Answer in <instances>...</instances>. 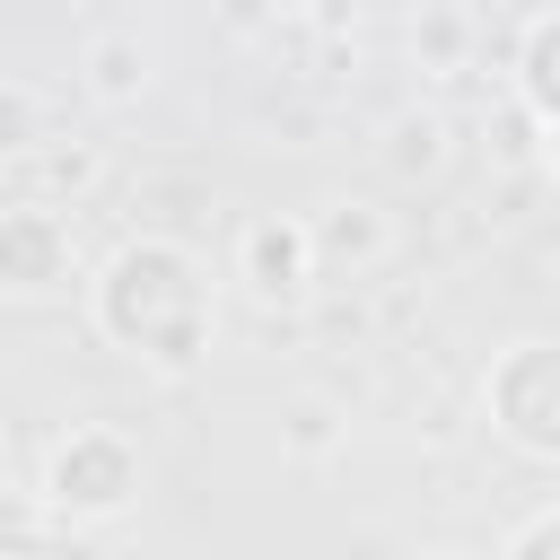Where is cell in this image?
<instances>
[{
    "label": "cell",
    "mask_w": 560,
    "mask_h": 560,
    "mask_svg": "<svg viewBox=\"0 0 560 560\" xmlns=\"http://www.w3.org/2000/svg\"><path fill=\"white\" fill-rule=\"evenodd\" d=\"M96 324L149 368H192L210 341V280L184 245H122L96 289Z\"/></svg>",
    "instance_id": "6da1fadb"
},
{
    "label": "cell",
    "mask_w": 560,
    "mask_h": 560,
    "mask_svg": "<svg viewBox=\"0 0 560 560\" xmlns=\"http://www.w3.org/2000/svg\"><path fill=\"white\" fill-rule=\"evenodd\" d=\"M44 499L70 516V525H96V516H122L140 499V455L114 438V429H70L44 464Z\"/></svg>",
    "instance_id": "7a4b0ae2"
},
{
    "label": "cell",
    "mask_w": 560,
    "mask_h": 560,
    "mask_svg": "<svg viewBox=\"0 0 560 560\" xmlns=\"http://www.w3.org/2000/svg\"><path fill=\"white\" fill-rule=\"evenodd\" d=\"M490 411L525 455H560V341H516L490 385Z\"/></svg>",
    "instance_id": "3957f363"
},
{
    "label": "cell",
    "mask_w": 560,
    "mask_h": 560,
    "mask_svg": "<svg viewBox=\"0 0 560 560\" xmlns=\"http://www.w3.org/2000/svg\"><path fill=\"white\" fill-rule=\"evenodd\" d=\"M70 280V228L61 210H0V289L52 298Z\"/></svg>",
    "instance_id": "277c9868"
},
{
    "label": "cell",
    "mask_w": 560,
    "mask_h": 560,
    "mask_svg": "<svg viewBox=\"0 0 560 560\" xmlns=\"http://www.w3.org/2000/svg\"><path fill=\"white\" fill-rule=\"evenodd\" d=\"M306 271H315V236H306V228H280V219L245 228V280H254L262 298H298Z\"/></svg>",
    "instance_id": "5b68a950"
},
{
    "label": "cell",
    "mask_w": 560,
    "mask_h": 560,
    "mask_svg": "<svg viewBox=\"0 0 560 560\" xmlns=\"http://www.w3.org/2000/svg\"><path fill=\"white\" fill-rule=\"evenodd\" d=\"M350 245H359V262H376L385 228H376V219H324V228H315V254H350Z\"/></svg>",
    "instance_id": "8992f818"
},
{
    "label": "cell",
    "mask_w": 560,
    "mask_h": 560,
    "mask_svg": "<svg viewBox=\"0 0 560 560\" xmlns=\"http://www.w3.org/2000/svg\"><path fill=\"white\" fill-rule=\"evenodd\" d=\"M149 70H140V52L131 44H96V96H131Z\"/></svg>",
    "instance_id": "52a82bcc"
},
{
    "label": "cell",
    "mask_w": 560,
    "mask_h": 560,
    "mask_svg": "<svg viewBox=\"0 0 560 560\" xmlns=\"http://www.w3.org/2000/svg\"><path fill=\"white\" fill-rule=\"evenodd\" d=\"M508 551L525 560V551H560V508H542V516H525L516 534H508Z\"/></svg>",
    "instance_id": "ba28073f"
}]
</instances>
